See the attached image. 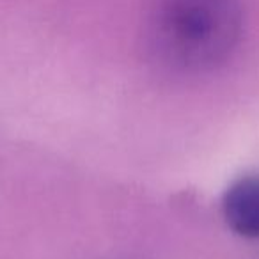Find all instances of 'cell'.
<instances>
[{"mask_svg": "<svg viewBox=\"0 0 259 259\" xmlns=\"http://www.w3.org/2000/svg\"><path fill=\"white\" fill-rule=\"evenodd\" d=\"M227 226L248 240H259V176H245L227 188L222 201Z\"/></svg>", "mask_w": 259, "mask_h": 259, "instance_id": "2", "label": "cell"}, {"mask_svg": "<svg viewBox=\"0 0 259 259\" xmlns=\"http://www.w3.org/2000/svg\"><path fill=\"white\" fill-rule=\"evenodd\" d=\"M240 34L236 0H163L155 39L167 62L181 69H208L222 62Z\"/></svg>", "mask_w": 259, "mask_h": 259, "instance_id": "1", "label": "cell"}]
</instances>
